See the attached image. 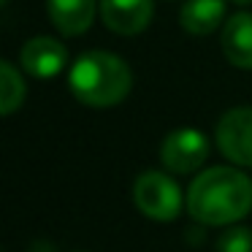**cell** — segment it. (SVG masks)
I'll return each instance as SVG.
<instances>
[{
	"label": "cell",
	"instance_id": "obj_5",
	"mask_svg": "<svg viewBox=\"0 0 252 252\" xmlns=\"http://www.w3.org/2000/svg\"><path fill=\"white\" fill-rule=\"evenodd\" d=\"M217 147L230 163L252 168V109L239 106L217 122Z\"/></svg>",
	"mask_w": 252,
	"mask_h": 252
},
{
	"label": "cell",
	"instance_id": "obj_13",
	"mask_svg": "<svg viewBox=\"0 0 252 252\" xmlns=\"http://www.w3.org/2000/svg\"><path fill=\"white\" fill-rule=\"evenodd\" d=\"M233 3H239V6H247V3H252V0H233Z\"/></svg>",
	"mask_w": 252,
	"mask_h": 252
},
{
	"label": "cell",
	"instance_id": "obj_9",
	"mask_svg": "<svg viewBox=\"0 0 252 252\" xmlns=\"http://www.w3.org/2000/svg\"><path fill=\"white\" fill-rule=\"evenodd\" d=\"M49 19L63 35H82L95 17V0H46Z\"/></svg>",
	"mask_w": 252,
	"mask_h": 252
},
{
	"label": "cell",
	"instance_id": "obj_12",
	"mask_svg": "<svg viewBox=\"0 0 252 252\" xmlns=\"http://www.w3.org/2000/svg\"><path fill=\"white\" fill-rule=\"evenodd\" d=\"M217 252H252V233L247 228H228L217 239Z\"/></svg>",
	"mask_w": 252,
	"mask_h": 252
},
{
	"label": "cell",
	"instance_id": "obj_6",
	"mask_svg": "<svg viewBox=\"0 0 252 252\" xmlns=\"http://www.w3.org/2000/svg\"><path fill=\"white\" fill-rule=\"evenodd\" d=\"M152 0H100V17L106 28L120 35H136L152 22Z\"/></svg>",
	"mask_w": 252,
	"mask_h": 252
},
{
	"label": "cell",
	"instance_id": "obj_8",
	"mask_svg": "<svg viewBox=\"0 0 252 252\" xmlns=\"http://www.w3.org/2000/svg\"><path fill=\"white\" fill-rule=\"evenodd\" d=\"M222 55L236 68H252V14H233L222 28Z\"/></svg>",
	"mask_w": 252,
	"mask_h": 252
},
{
	"label": "cell",
	"instance_id": "obj_7",
	"mask_svg": "<svg viewBox=\"0 0 252 252\" xmlns=\"http://www.w3.org/2000/svg\"><path fill=\"white\" fill-rule=\"evenodd\" d=\"M65 65H68V49L49 35L30 38L22 46V68L35 79L57 76Z\"/></svg>",
	"mask_w": 252,
	"mask_h": 252
},
{
	"label": "cell",
	"instance_id": "obj_14",
	"mask_svg": "<svg viewBox=\"0 0 252 252\" xmlns=\"http://www.w3.org/2000/svg\"><path fill=\"white\" fill-rule=\"evenodd\" d=\"M3 3H8V0H0V6H3Z\"/></svg>",
	"mask_w": 252,
	"mask_h": 252
},
{
	"label": "cell",
	"instance_id": "obj_1",
	"mask_svg": "<svg viewBox=\"0 0 252 252\" xmlns=\"http://www.w3.org/2000/svg\"><path fill=\"white\" fill-rule=\"evenodd\" d=\"M252 209V182L236 168H209L187 190V212L203 225H228Z\"/></svg>",
	"mask_w": 252,
	"mask_h": 252
},
{
	"label": "cell",
	"instance_id": "obj_10",
	"mask_svg": "<svg viewBox=\"0 0 252 252\" xmlns=\"http://www.w3.org/2000/svg\"><path fill=\"white\" fill-rule=\"evenodd\" d=\"M225 17V0H187L179 11V22L192 35H209Z\"/></svg>",
	"mask_w": 252,
	"mask_h": 252
},
{
	"label": "cell",
	"instance_id": "obj_2",
	"mask_svg": "<svg viewBox=\"0 0 252 252\" xmlns=\"http://www.w3.org/2000/svg\"><path fill=\"white\" fill-rule=\"evenodd\" d=\"M68 84L76 100L95 109H109L127 98L133 73L122 57L111 52H84L68 71Z\"/></svg>",
	"mask_w": 252,
	"mask_h": 252
},
{
	"label": "cell",
	"instance_id": "obj_3",
	"mask_svg": "<svg viewBox=\"0 0 252 252\" xmlns=\"http://www.w3.org/2000/svg\"><path fill=\"white\" fill-rule=\"evenodd\" d=\"M133 201H136L138 212L147 214L152 220L168 222V220L179 217L182 212V192L171 176L160 174V171H147L136 179L133 185Z\"/></svg>",
	"mask_w": 252,
	"mask_h": 252
},
{
	"label": "cell",
	"instance_id": "obj_4",
	"mask_svg": "<svg viewBox=\"0 0 252 252\" xmlns=\"http://www.w3.org/2000/svg\"><path fill=\"white\" fill-rule=\"evenodd\" d=\"M209 158V141L195 127H179L165 136L160 144V160L174 174H192Z\"/></svg>",
	"mask_w": 252,
	"mask_h": 252
},
{
	"label": "cell",
	"instance_id": "obj_11",
	"mask_svg": "<svg viewBox=\"0 0 252 252\" xmlns=\"http://www.w3.org/2000/svg\"><path fill=\"white\" fill-rule=\"evenodd\" d=\"M25 103V79L14 65L0 60V117L14 114Z\"/></svg>",
	"mask_w": 252,
	"mask_h": 252
}]
</instances>
